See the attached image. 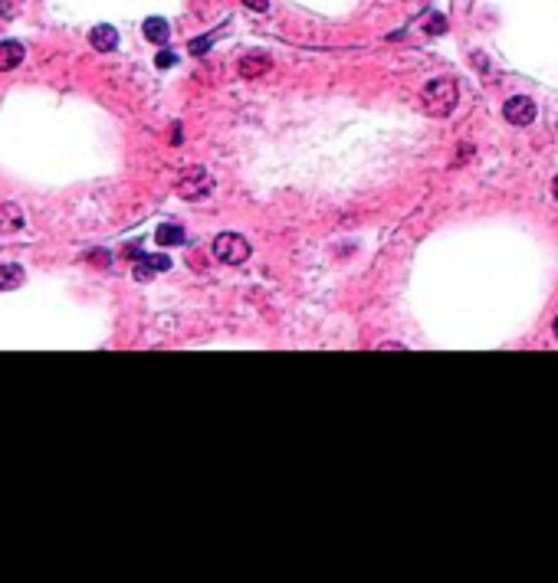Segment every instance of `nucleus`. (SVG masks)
Listing matches in <instances>:
<instances>
[{"label": "nucleus", "instance_id": "nucleus-8", "mask_svg": "<svg viewBox=\"0 0 558 583\" xmlns=\"http://www.w3.org/2000/svg\"><path fill=\"white\" fill-rule=\"evenodd\" d=\"M141 33H145L148 43L164 46V43H168V36H171V26H168V20H164V17H148L145 26H141Z\"/></svg>", "mask_w": 558, "mask_h": 583}, {"label": "nucleus", "instance_id": "nucleus-18", "mask_svg": "<svg viewBox=\"0 0 558 583\" xmlns=\"http://www.w3.org/2000/svg\"><path fill=\"white\" fill-rule=\"evenodd\" d=\"M552 197H555V200H558V178L552 180Z\"/></svg>", "mask_w": 558, "mask_h": 583}, {"label": "nucleus", "instance_id": "nucleus-17", "mask_svg": "<svg viewBox=\"0 0 558 583\" xmlns=\"http://www.w3.org/2000/svg\"><path fill=\"white\" fill-rule=\"evenodd\" d=\"M0 13H4V17H10V13H14V0H4V4H0Z\"/></svg>", "mask_w": 558, "mask_h": 583}, {"label": "nucleus", "instance_id": "nucleus-5", "mask_svg": "<svg viewBox=\"0 0 558 583\" xmlns=\"http://www.w3.org/2000/svg\"><path fill=\"white\" fill-rule=\"evenodd\" d=\"M164 269H171V259L164 253H158V256H141V259L135 262V279L138 282H148L155 272H164Z\"/></svg>", "mask_w": 558, "mask_h": 583}, {"label": "nucleus", "instance_id": "nucleus-1", "mask_svg": "<svg viewBox=\"0 0 558 583\" xmlns=\"http://www.w3.org/2000/svg\"><path fill=\"white\" fill-rule=\"evenodd\" d=\"M421 105L434 119L450 115L456 109V82L454 79H434V82H427L421 92Z\"/></svg>", "mask_w": 558, "mask_h": 583}, {"label": "nucleus", "instance_id": "nucleus-6", "mask_svg": "<svg viewBox=\"0 0 558 583\" xmlns=\"http://www.w3.org/2000/svg\"><path fill=\"white\" fill-rule=\"evenodd\" d=\"M89 43H92L99 53H112L115 46H119V30L109 26V23H99L92 33H89Z\"/></svg>", "mask_w": 558, "mask_h": 583}, {"label": "nucleus", "instance_id": "nucleus-2", "mask_svg": "<svg viewBox=\"0 0 558 583\" xmlns=\"http://www.w3.org/2000/svg\"><path fill=\"white\" fill-rule=\"evenodd\" d=\"M214 256L227 266H240V262L250 259V243L240 236V233H220L214 239Z\"/></svg>", "mask_w": 558, "mask_h": 583}, {"label": "nucleus", "instance_id": "nucleus-12", "mask_svg": "<svg viewBox=\"0 0 558 583\" xmlns=\"http://www.w3.org/2000/svg\"><path fill=\"white\" fill-rule=\"evenodd\" d=\"M20 282H23V269H20L17 262L0 266V288H17Z\"/></svg>", "mask_w": 558, "mask_h": 583}, {"label": "nucleus", "instance_id": "nucleus-16", "mask_svg": "<svg viewBox=\"0 0 558 583\" xmlns=\"http://www.w3.org/2000/svg\"><path fill=\"white\" fill-rule=\"evenodd\" d=\"M250 10H257V13H267L269 10V0H243Z\"/></svg>", "mask_w": 558, "mask_h": 583}, {"label": "nucleus", "instance_id": "nucleus-10", "mask_svg": "<svg viewBox=\"0 0 558 583\" xmlns=\"http://www.w3.org/2000/svg\"><path fill=\"white\" fill-rule=\"evenodd\" d=\"M23 227V213L17 203H0V233H14Z\"/></svg>", "mask_w": 558, "mask_h": 583}, {"label": "nucleus", "instance_id": "nucleus-14", "mask_svg": "<svg viewBox=\"0 0 558 583\" xmlns=\"http://www.w3.org/2000/svg\"><path fill=\"white\" fill-rule=\"evenodd\" d=\"M444 30H446V20L440 17V13H434L430 23H427V33H444Z\"/></svg>", "mask_w": 558, "mask_h": 583}, {"label": "nucleus", "instance_id": "nucleus-9", "mask_svg": "<svg viewBox=\"0 0 558 583\" xmlns=\"http://www.w3.org/2000/svg\"><path fill=\"white\" fill-rule=\"evenodd\" d=\"M269 66H273V62H269V56H263V53H250V56H243V60H240V66H237V69H240V76L257 79V76H263Z\"/></svg>", "mask_w": 558, "mask_h": 583}, {"label": "nucleus", "instance_id": "nucleus-15", "mask_svg": "<svg viewBox=\"0 0 558 583\" xmlns=\"http://www.w3.org/2000/svg\"><path fill=\"white\" fill-rule=\"evenodd\" d=\"M207 46H210V40H207V36H200V40L191 43V53H194V56H200V53H207Z\"/></svg>", "mask_w": 558, "mask_h": 583}, {"label": "nucleus", "instance_id": "nucleus-3", "mask_svg": "<svg viewBox=\"0 0 558 583\" xmlns=\"http://www.w3.org/2000/svg\"><path fill=\"white\" fill-rule=\"evenodd\" d=\"M207 190H210V178H207L204 168H191V170L181 174V180H178V194L181 197L200 200V197H207Z\"/></svg>", "mask_w": 558, "mask_h": 583}, {"label": "nucleus", "instance_id": "nucleus-11", "mask_svg": "<svg viewBox=\"0 0 558 583\" xmlns=\"http://www.w3.org/2000/svg\"><path fill=\"white\" fill-rule=\"evenodd\" d=\"M155 243L158 246H181L184 243V229L178 223H164V227L155 229Z\"/></svg>", "mask_w": 558, "mask_h": 583}, {"label": "nucleus", "instance_id": "nucleus-19", "mask_svg": "<svg viewBox=\"0 0 558 583\" xmlns=\"http://www.w3.org/2000/svg\"><path fill=\"white\" fill-rule=\"evenodd\" d=\"M555 334H558V318H555Z\"/></svg>", "mask_w": 558, "mask_h": 583}, {"label": "nucleus", "instance_id": "nucleus-7", "mask_svg": "<svg viewBox=\"0 0 558 583\" xmlns=\"http://www.w3.org/2000/svg\"><path fill=\"white\" fill-rule=\"evenodd\" d=\"M26 50H23V43H0V72H10V69H17L20 62H23Z\"/></svg>", "mask_w": 558, "mask_h": 583}, {"label": "nucleus", "instance_id": "nucleus-4", "mask_svg": "<svg viewBox=\"0 0 558 583\" xmlns=\"http://www.w3.org/2000/svg\"><path fill=\"white\" fill-rule=\"evenodd\" d=\"M503 115H506L509 125H532L535 121V102L529 95H513V99L503 105Z\"/></svg>", "mask_w": 558, "mask_h": 583}, {"label": "nucleus", "instance_id": "nucleus-13", "mask_svg": "<svg viewBox=\"0 0 558 583\" xmlns=\"http://www.w3.org/2000/svg\"><path fill=\"white\" fill-rule=\"evenodd\" d=\"M155 62H158V69H168V66H174V62H178V56H174L171 50H161Z\"/></svg>", "mask_w": 558, "mask_h": 583}]
</instances>
